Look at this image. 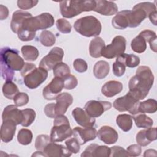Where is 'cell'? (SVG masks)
<instances>
[{"label": "cell", "instance_id": "obj_16", "mask_svg": "<svg viewBox=\"0 0 157 157\" xmlns=\"http://www.w3.org/2000/svg\"><path fill=\"white\" fill-rule=\"evenodd\" d=\"M110 148L105 145L96 144L89 145L81 154L82 157H107L110 156Z\"/></svg>", "mask_w": 157, "mask_h": 157}, {"label": "cell", "instance_id": "obj_3", "mask_svg": "<svg viewBox=\"0 0 157 157\" xmlns=\"http://www.w3.org/2000/svg\"><path fill=\"white\" fill-rule=\"evenodd\" d=\"M20 74L25 85L29 89L37 88L48 77V71L40 67L37 68L35 64L29 63H25Z\"/></svg>", "mask_w": 157, "mask_h": 157}, {"label": "cell", "instance_id": "obj_15", "mask_svg": "<svg viewBox=\"0 0 157 157\" xmlns=\"http://www.w3.org/2000/svg\"><path fill=\"white\" fill-rule=\"evenodd\" d=\"M45 156L49 157H67L72 155V153L64 145L57 144L50 142L43 151Z\"/></svg>", "mask_w": 157, "mask_h": 157}, {"label": "cell", "instance_id": "obj_10", "mask_svg": "<svg viewBox=\"0 0 157 157\" xmlns=\"http://www.w3.org/2000/svg\"><path fill=\"white\" fill-rule=\"evenodd\" d=\"M126 40L121 36H115L112 43L105 46L101 52V56L107 59H112L122 53H124L126 50Z\"/></svg>", "mask_w": 157, "mask_h": 157}, {"label": "cell", "instance_id": "obj_24", "mask_svg": "<svg viewBox=\"0 0 157 157\" xmlns=\"http://www.w3.org/2000/svg\"><path fill=\"white\" fill-rule=\"evenodd\" d=\"M123 84L118 81L110 80L107 82L102 87L101 91L103 95L107 98L113 97L120 93L123 90Z\"/></svg>", "mask_w": 157, "mask_h": 157}, {"label": "cell", "instance_id": "obj_20", "mask_svg": "<svg viewBox=\"0 0 157 157\" xmlns=\"http://www.w3.org/2000/svg\"><path fill=\"white\" fill-rule=\"evenodd\" d=\"M96 6L94 11L105 16H110L118 12L117 4L112 1L105 0L95 1Z\"/></svg>", "mask_w": 157, "mask_h": 157}, {"label": "cell", "instance_id": "obj_29", "mask_svg": "<svg viewBox=\"0 0 157 157\" xmlns=\"http://www.w3.org/2000/svg\"><path fill=\"white\" fill-rule=\"evenodd\" d=\"M133 119L136 126L139 128H148L153 124V120L143 113L134 115Z\"/></svg>", "mask_w": 157, "mask_h": 157}, {"label": "cell", "instance_id": "obj_19", "mask_svg": "<svg viewBox=\"0 0 157 157\" xmlns=\"http://www.w3.org/2000/svg\"><path fill=\"white\" fill-rule=\"evenodd\" d=\"M96 136L101 141L108 145L115 144L118 139L116 130L109 126H102L97 132Z\"/></svg>", "mask_w": 157, "mask_h": 157}, {"label": "cell", "instance_id": "obj_34", "mask_svg": "<svg viewBox=\"0 0 157 157\" xmlns=\"http://www.w3.org/2000/svg\"><path fill=\"white\" fill-rule=\"evenodd\" d=\"M2 93L4 96L9 99H13L14 97L18 92L17 86L12 81H6L2 86Z\"/></svg>", "mask_w": 157, "mask_h": 157}, {"label": "cell", "instance_id": "obj_47", "mask_svg": "<svg viewBox=\"0 0 157 157\" xmlns=\"http://www.w3.org/2000/svg\"><path fill=\"white\" fill-rule=\"evenodd\" d=\"M110 156H129L127 151L120 146H113L110 148Z\"/></svg>", "mask_w": 157, "mask_h": 157}, {"label": "cell", "instance_id": "obj_43", "mask_svg": "<svg viewBox=\"0 0 157 157\" xmlns=\"http://www.w3.org/2000/svg\"><path fill=\"white\" fill-rule=\"evenodd\" d=\"M15 105L18 107H21L28 104L29 102V96L25 93H18L13 98Z\"/></svg>", "mask_w": 157, "mask_h": 157}, {"label": "cell", "instance_id": "obj_1", "mask_svg": "<svg viewBox=\"0 0 157 157\" xmlns=\"http://www.w3.org/2000/svg\"><path fill=\"white\" fill-rule=\"evenodd\" d=\"M153 82L154 75L150 68L141 66L138 67L136 75L129 82V92L137 99H144L148 95Z\"/></svg>", "mask_w": 157, "mask_h": 157}, {"label": "cell", "instance_id": "obj_4", "mask_svg": "<svg viewBox=\"0 0 157 157\" xmlns=\"http://www.w3.org/2000/svg\"><path fill=\"white\" fill-rule=\"evenodd\" d=\"M60 12L64 18H71L83 12L94 10L95 1H62L59 2Z\"/></svg>", "mask_w": 157, "mask_h": 157}, {"label": "cell", "instance_id": "obj_40", "mask_svg": "<svg viewBox=\"0 0 157 157\" xmlns=\"http://www.w3.org/2000/svg\"><path fill=\"white\" fill-rule=\"evenodd\" d=\"M56 26L58 30L61 33L68 34L71 31L72 26L70 23L64 18L58 19L56 21Z\"/></svg>", "mask_w": 157, "mask_h": 157}, {"label": "cell", "instance_id": "obj_23", "mask_svg": "<svg viewBox=\"0 0 157 157\" xmlns=\"http://www.w3.org/2000/svg\"><path fill=\"white\" fill-rule=\"evenodd\" d=\"M31 13L23 10H17L13 13L12 18L10 23V28L12 31L15 33H18L21 28L24 21L27 18L32 17Z\"/></svg>", "mask_w": 157, "mask_h": 157}, {"label": "cell", "instance_id": "obj_48", "mask_svg": "<svg viewBox=\"0 0 157 157\" xmlns=\"http://www.w3.org/2000/svg\"><path fill=\"white\" fill-rule=\"evenodd\" d=\"M136 142L140 146L145 147L150 144V142L148 140L146 134L145 129L140 131L136 135Z\"/></svg>", "mask_w": 157, "mask_h": 157}, {"label": "cell", "instance_id": "obj_14", "mask_svg": "<svg viewBox=\"0 0 157 157\" xmlns=\"http://www.w3.org/2000/svg\"><path fill=\"white\" fill-rule=\"evenodd\" d=\"M72 135L80 145L94 140L97 135L96 129L93 127H75L72 129Z\"/></svg>", "mask_w": 157, "mask_h": 157}, {"label": "cell", "instance_id": "obj_38", "mask_svg": "<svg viewBox=\"0 0 157 157\" xmlns=\"http://www.w3.org/2000/svg\"><path fill=\"white\" fill-rule=\"evenodd\" d=\"M21 110L23 114V120L21 125L24 127H28L34 121L36 116V112L32 109H25Z\"/></svg>", "mask_w": 157, "mask_h": 157}, {"label": "cell", "instance_id": "obj_41", "mask_svg": "<svg viewBox=\"0 0 157 157\" xmlns=\"http://www.w3.org/2000/svg\"><path fill=\"white\" fill-rule=\"evenodd\" d=\"M62 78L64 82V88L67 90L74 89L77 86V79L73 75L69 74Z\"/></svg>", "mask_w": 157, "mask_h": 157}, {"label": "cell", "instance_id": "obj_11", "mask_svg": "<svg viewBox=\"0 0 157 157\" xmlns=\"http://www.w3.org/2000/svg\"><path fill=\"white\" fill-rule=\"evenodd\" d=\"M64 54V51L61 48L58 47H53L49 53L41 59L39 63V67L47 71L53 69L56 64L62 62Z\"/></svg>", "mask_w": 157, "mask_h": 157}, {"label": "cell", "instance_id": "obj_52", "mask_svg": "<svg viewBox=\"0 0 157 157\" xmlns=\"http://www.w3.org/2000/svg\"><path fill=\"white\" fill-rule=\"evenodd\" d=\"M156 10L154 11L153 12H151L149 15H148V18L150 20V21L154 25H156Z\"/></svg>", "mask_w": 157, "mask_h": 157}, {"label": "cell", "instance_id": "obj_50", "mask_svg": "<svg viewBox=\"0 0 157 157\" xmlns=\"http://www.w3.org/2000/svg\"><path fill=\"white\" fill-rule=\"evenodd\" d=\"M55 105L54 103L48 104L45 105L44 108V112L45 114L49 118H54L56 115L55 113Z\"/></svg>", "mask_w": 157, "mask_h": 157}, {"label": "cell", "instance_id": "obj_36", "mask_svg": "<svg viewBox=\"0 0 157 157\" xmlns=\"http://www.w3.org/2000/svg\"><path fill=\"white\" fill-rule=\"evenodd\" d=\"M33 139V133L28 129H21L17 135V140L18 142L23 145L31 144Z\"/></svg>", "mask_w": 157, "mask_h": 157}, {"label": "cell", "instance_id": "obj_42", "mask_svg": "<svg viewBox=\"0 0 157 157\" xmlns=\"http://www.w3.org/2000/svg\"><path fill=\"white\" fill-rule=\"evenodd\" d=\"M66 148L72 153H77L80 149V144L78 140L75 138H71L67 140L65 142Z\"/></svg>", "mask_w": 157, "mask_h": 157}, {"label": "cell", "instance_id": "obj_21", "mask_svg": "<svg viewBox=\"0 0 157 157\" xmlns=\"http://www.w3.org/2000/svg\"><path fill=\"white\" fill-rule=\"evenodd\" d=\"M2 120H11L17 125L21 124L23 120V114L22 110H19L17 105H9L6 107L2 114Z\"/></svg>", "mask_w": 157, "mask_h": 157}, {"label": "cell", "instance_id": "obj_7", "mask_svg": "<svg viewBox=\"0 0 157 157\" xmlns=\"http://www.w3.org/2000/svg\"><path fill=\"white\" fill-rule=\"evenodd\" d=\"M72 135L69 121L67 117L64 115H58L55 117L53 126L51 129V142H62Z\"/></svg>", "mask_w": 157, "mask_h": 157}, {"label": "cell", "instance_id": "obj_9", "mask_svg": "<svg viewBox=\"0 0 157 157\" xmlns=\"http://www.w3.org/2000/svg\"><path fill=\"white\" fill-rule=\"evenodd\" d=\"M139 100L134 98L129 92L122 97L117 98L113 102L114 108L119 112L128 111L132 115L139 112Z\"/></svg>", "mask_w": 157, "mask_h": 157}, {"label": "cell", "instance_id": "obj_13", "mask_svg": "<svg viewBox=\"0 0 157 157\" xmlns=\"http://www.w3.org/2000/svg\"><path fill=\"white\" fill-rule=\"evenodd\" d=\"M64 88L62 78L55 77L42 91V95L47 100H54Z\"/></svg>", "mask_w": 157, "mask_h": 157}, {"label": "cell", "instance_id": "obj_46", "mask_svg": "<svg viewBox=\"0 0 157 157\" xmlns=\"http://www.w3.org/2000/svg\"><path fill=\"white\" fill-rule=\"evenodd\" d=\"M38 2V1L34 0H18L17 1V6L20 9L26 10L34 7Z\"/></svg>", "mask_w": 157, "mask_h": 157}, {"label": "cell", "instance_id": "obj_27", "mask_svg": "<svg viewBox=\"0 0 157 157\" xmlns=\"http://www.w3.org/2000/svg\"><path fill=\"white\" fill-rule=\"evenodd\" d=\"M110 71V66L105 61H99L93 67V74L98 79H102L107 77Z\"/></svg>", "mask_w": 157, "mask_h": 157}, {"label": "cell", "instance_id": "obj_17", "mask_svg": "<svg viewBox=\"0 0 157 157\" xmlns=\"http://www.w3.org/2000/svg\"><path fill=\"white\" fill-rule=\"evenodd\" d=\"M56 104L55 105V113L56 115H64L67 108L72 104L73 98L68 93H62L59 94L56 98Z\"/></svg>", "mask_w": 157, "mask_h": 157}, {"label": "cell", "instance_id": "obj_6", "mask_svg": "<svg viewBox=\"0 0 157 157\" xmlns=\"http://www.w3.org/2000/svg\"><path fill=\"white\" fill-rule=\"evenodd\" d=\"M156 10V6L152 2H144L135 5L132 10H128L129 27L138 26L151 12Z\"/></svg>", "mask_w": 157, "mask_h": 157}, {"label": "cell", "instance_id": "obj_35", "mask_svg": "<svg viewBox=\"0 0 157 157\" xmlns=\"http://www.w3.org/2000/svg\"><path fill=\"white\" fill-rule=\"evenodd\" d=\"M39 41L45 47H51L55 43L56 38L51 31L44 30L40 34Z\"/></svg>", "mask_w": 157, "mask_h": 157}, {"label": "cell", "instance_id": "obj_22", "mask_svg": "<svg viewBox=\"0 0 157 157\" xmlns=\"http://www.w3.org/2000/svg\"><path fill=\"white\" fill-rule=\"evenodd\" d=\"M16 123L11 120H2L1 128V139L5 143L11 141L16 131Z\"/></svg>", "mask_w": 157, "mask_h": 157}, {"label": "cell", "instance_id": "obj_26", "mask_svg": "<svg viewBox=\"0 0 157 157\" xmlns=\"http://www.w3.org/2000/svg\"><path fill=\"white\" fill-rule=\"evenodd\" d=\"M105 42L100 37H96L92 39L89 45L90 55L93 58L101 56V52L105 47Z\"/></svg>", "mask_w": 157, "mask_h": 157}, {"label": "cell", "instance_id": "obj_2", "mask_svg": "<svg viewBox=\"0 0 157 157\" xmlns=\"http://www.w3.org/2000/svg\"><path fill=\"white\" fill-rule=\"evenodd\" d=\"M25 64L23 59L16 49L4 47L1 50V72L6 81H12L14 71H21Z\"/></svg>", "mask_w": 157, "mask_h": 157}, {"label": "cell", "instance_id": "obj_30", "mask_svg": "<svg viewBox=\"0 0 157 157\" xmlns=\"http://www.w3.org/2000/svg\"><path fill=\"white\" fill-rule=\"evenodd\" d=\"M116 123L121 130L128 132L132 126V117L128 114H120L117 117Z\"/></svg>", "mask_w": 157, "mask_h": 157}, {"label": "cell", "instance_id": "obj_18", "mask_svg": "<svg viewBox=\"0 0 157 157\" xmlns=\"http://www.w3.org/2000/svg\"><path fill=\"white\" fill-rule=\"evenodd\" d=\"M72 117L77 124L83 127H93L96 120L90 117L88 114L80 107L75 108L72 112Z\"/></svg>", "mask_w": 157, "mask_h": 157}, {"label": "cell", "instance_id": "obj_45", "mask_svg": "<svg viewBox=\"0 0 157 157\" xmlns=\"http://www.w3.org/2000/svg\"><path fill=\"white\" fill-rule=\"evenodd\" d=\"M73 66L76 71L80 73L85 72L88 69L86 62L81 58L75 59L73 63Z\"/></svg>", "mask_w": 157, "mask_h": 157}, {"label": "cell", "instance_id": "obj_51", "mask_svg": "<svg viewBox=\"0 0 157 157\" xmlns=\"http://www.w3.org/2000/svg\"><path fill=\"white\" fill-rule=\"evenodd\" d=\"M8 15H9L8 9L3 5H0V19L1 20H3L7 18Z\"/></svg>", "mask_w": 157, "mask_h": 157}, {"label": "cell", "instance_id": "obj_12", "mask_svg": "<svg viewBox=\"0 0 157 157\" xmlns=\"http://www.w3.org/2000/svg\"><path fill=\"white\" fill-rule=\"evenodd\" d=\"M112 107V104L108 101L91 100L88 101L85 105V112L91 117H99L103 113Z\"/></svg>", "mask_w": 157, "mask_h": 157}, {"label": "cell", "instance_id": "obj_32", "mask_svg": "<svg viewBox=\"0 0 157 157\" xmlns=\"http://www.w3.org/2000/svg\"><path fill=\"white\" fill-rule=\"evenodd\" d=\"M147 43L145 39L139 33V34L131 41V47L134 52L141 53L144 52L147 49Z\"/></svg>", "mask_w": 157, "mask_h": 157}, {"label": "cell", "instance_id": "obj_31", "mask_svg": "<svg viewBox=\"0 0 157 157\" xmlns=\"http://www.w3.org/2000/svg\"><path fill=\"white\" fill-rule=\"evenodd\" d=\"M139 112L153 113L157 110V102L155 99H149L145 101L139 102L138 107Z\"/></svg>", "mask_w": 157, "mask_h": 157}, {"label": "cell", "instance_id": "obj_33", "mask_svg": "<svg viewBox=\"0 0 157 157\" xmlns=\"http://www.w3.org/2000/svg\"><path fill=\"white\" fill-rule=\"evenodd\" d=\"M21 51L24 59L26 61H34L39 56L37 48L32 45H24L21 47Z\"/></svg>", "mask_w": 157, "mask_h": 157}, {"label": "cell", "instance_id": "obj_5", "mask_svg": "<svg viewBox=\"0 0 157 157\" xmlns=\"http://www.w3.org/2000/svg\"><path fill=\"white\" fill-rule=\"evenodd\" d=\"M75 30L82 36L90 37L98 36L102 29L101 22L94 16H86L77 20L74 25Z\"/></svg>", "mask_w": 157, "mask_h": 157}, {"label": "cell", "instance_id": "obj_8", "mask_svg": "<svg viewBox=\"0 0 157 157\" xmlns=\"http://www.w3.org/2000/svg\"><path fill=\"white\" fill-rule=\"evenodd\" d=\"M53 24V17L49 13H42L37 16L32 17L25 20L18 31H27L36 33V31L46 29L52 27Z\"/></svg>", "mask_w": 157, "mask_h": 157}, {"label": "cell", "instance_id": "obj_53", "mask_svg": "<svg viewBox=\"0 0 157 157\" xmlns=\"http://www.w3.org/2000/svg\"><path fill=\"white\" fill-rule=\"evenodd\" d=\"M156 151L155 150L149 149L145 151L144 154V156H156Z\"/></svg>", "mask_w": 157, "mask_h": 157}, {"label": "cell", "instance_id": "obj_37", "mask_svg": "<svg viewBox=\"0 0 157 157\" xmlns=\"http://www.w3.org/2000/svg\"><path fill=\"white\" fill-rule=\"evenodd\" d=\"M53 75L55 77L63 78L65 76L70 74L71 71L68 65L64 63L61 62L55 66L53 69Z\"/></svg>", "mask_w": 157, "mask_h": 157}, {"label": "cell", "instance_id": "obj_49", "mask_svg": "<svg viewBox=\"0 0 157 157\" xmlns=\"http://www.w3.org/2000/svg\"><path fill=\"white\" fill-rule=\"evenodd\" d=\"M127 153L130 156H137L141 153L142 148L138 144H132L127 148Z\"/></svg>", "mask_w": 157, "mask_h": 157}, {"label": "cell", "instance_id": "obj_25", "mask_svg": "<svg viewBox=\"0 0 157 157\" xmlns=\"http://www.w3.org/2000/svg\"><path fill=\"white\" fill-rule=\"evenodd\" d=\"M112 26L118 29H124L129 27V20L128 17V10L120 11L112 18Z\"/></svg>", "mask_w": 157, "mask_h": 157}, {"label": "cell", "instance_id": "obj_28", "mask_svg": "<svg viewBox=\"0 0 157 157\" xmlns=\"http://www.w3.org/2000/svg\"><path fill=\"white\" fill-rule=\"evenodd\" d=\"M117 60L122 62L125 66L128 67H135L140 63L139 58L133 54L122 53L117 57Z\"/></svg>", "mask_w": 157, "mask_h": 157}, {"label": "cell", "instance_id": "obj_39", "mask_svg": "<svg viewBox=\"0 0 157 157\" xmlns=\"http://www.w3.org/2000/svg\"><path fill=\"white\" fill-rule=\"evenodd\" d=\"M51 142L50 137L48 135L40 134L39 135L35 141V147L38 151H43L46 146Z\"/></svg>", "mask_w": 157, "mask_h": 157}, {"label": "cell", "instance_id": "obj_44", "mask_svg": "<svg viewBox=\"0 0 157 157\" xmlns=\"http://www.w3.org/2000/svg\"><path fill=\"white\" fill-rule=\"evenodd\" d=\"M113 67V72L114 75L117 77H121L122 76L126 70V66L121 61L116 59L115 62L113 64L112 66Z\"/></svg>", "mask_w": 157, "mask_h": 157}]
</instances>
